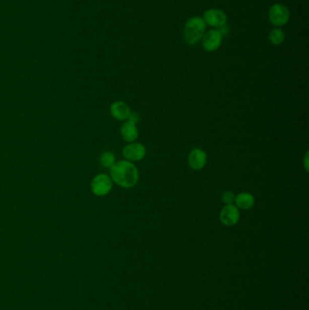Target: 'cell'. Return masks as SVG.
<instances>
[{
    "label": "cell",
    "instance_id": "9c48e42d",
    "mask_svg": "<svg viewBox=\"0 0 309 310\" xmlns=\"http://www.w3.org/2000/svg\"><path fill=\"white\" fill-rule=\"evenodd\" d=\"M207 153L203 150L200 148H195L191 150V153L188 156L189 165L193 171H200L202 170L207 163Z\"/></svg>",
    "mask_w": 309,
    "mask_h": 310
},
{
    "label": "cell",
    "instance_id": "7c38bea8",
    "mask_svg": "<svg viewBox=\"0 0 309 310\" xmlns=\"http://www.w3.org/2000/svg\"><path fill=\"white\" fill-rule=\"evenodd\" d=\"M235 205L238 209L241 210H250L252 207L254 206L255 198L254 196L250 193L243 192L241 194H238L235 197Z\"/></svg>",
    "mask_w": 309,
    "mask_h": 310
},
{
    "label": "cell",
    "instance_id": "277c9868",
    "mask_svg": "<svg viewBox=\"0 0 309 310\" xmlns=\"http://www.w3.org/2000/svg\"><path fill=\"white\" fill-rule=\"evenodd\" d=\"M289 10L284 5L274 4L269 9L268 18L274 26L281 27L286 25L289 20Z\"/></svg>",
    "mask_w": 309,
    "mask_h": 310
},
{
    "label": "cell",
    "instance_id": "2e32d148",
    "mask_svg": "<svg viewBox=\"0 0 309 310\" xmlns=\"http://www.w3.org/2000/svg\"><path fill=\"white\" fill-rule=\"evenodd\" d=\"M128 121H132L133 123L137 125L139 121H141V116L140 114L136 112H131L130 116L128 118Z\"/></svg>",
    "mask_w": 309,
    "mask_h": 310
},
{
    "label": "cell",
    "instance_id": "8fae6325",
    "mask_svg": "<svg viewBox=\"0 0 309 310\" xmlns=\"http://www.w3.org/2000/svg\"><path fill=\"white\" fill-rule=\"evenodd\" d=\"M120 133H121L122 138L128 144L135 142L139 136V131H138L136 125L128 120L124 121L123 126H121Z\"/></svg>",
    "mask_w": 309,
    "mask_h": 310
},
{
    "label": "cell",
    "instance_id": "ac0fdd59",
    "mask_svg": "<svg viewBox=\"0 0 309 310\" xmlns=\"http://www.w3.org/2000/svg\"><path fill=\"white\" fill-rule=\"evenodd\" d=\"M304 166L305 171H308V152H306L304 154Z\"/></svg>",
    "mask_w": 309,
    "mask_h": 310
},
{
    "label": "cell",
    "instance_id": "e0dca14e",
    "mask_svg": "<svg viewBox=\"0 0 309 310\" xmlns=\"http://www.w3.org/2000/svg\"><path fill=\"white\" fill-rule=\"evenodd\" d=\"M217 29H218L222 36H227V34L229 33V27H227V25H224L222 27L217 28Z\"/></svg>",
    "mask_w": 309,
    "mask_h": 310
},
{
    "label": "cell",
    "instance_id": "9a60e30c",
    "mask_svg": "<svg viewBox=\"0 0 309 310\" xmlns=\"http://www.w3.org/2000/svg\"><path fill=\"white\" fill-rule=\"evenodd\" d=\"M235 197H236V195L234 193H232L230 191H226V192L223 193L221 201L225 203V205L233 204L235 202Z\"/></svg>",
    "mask_w": 309,
    "mask_h": 310
},
{
    "label": "cell",
    "instance_id": "5b68a950",
    "mask_svg": "<svg viewBox=\"0 0 309 310\" xmlns=\"http://www.w3.org/2000/svg\"><path fill=\"white\" fill-rule=\"evenodd\" d=\"M123 155L129 162H139L145 158V146L141 143H129L123 147Z\"/></svg>",
    "mask_w": 309,
    "mask_h": 310
},
{
    "label": "cell",
    "instance_id": "ba28073f",
    "mask_svg": "<svg viewBox=\"0 0 309 310\" xmlns=\"http://www.w3.org/2000/svg\"><path fill=\"white\" fill-rule=\"evenodd\" d=\"M205 24L209 27L219 28L227 23V16L222 10L218 9H208L203 15Z\"/></svg>",
    "mask_w": 309,
    "mask_h": 310
},
{
    "label": "cell",
    "instance_id": "8992f818",
    "mask_svg": "<svg viewBox=\"0 0 309 310\" xmlns=\"http://www.w3.org/2000/svg\"><path fill=\"white\" fill-rule=\"evenodd\" d=\"M241 218L240 209L234 204L225 205L219 212V220L222 224L227 227H232L236 225Z\"/></svg>",
    "mask_w": 309,
    "mask_h": 310
},
{
    "label": "cell",
    "instance_id": "4fadbf2b",
    "mask_svg": "<svg viewBox=\"0 0 309 310\" xmlns=\"http://www.w3.org/2000/svg\"><path fill=\"white\" fill-rule=\"evenodd\" d=\"M268 39L274 45H281L285 40V33L280 28H274L268 34Z\"/></svg>",
    "mask_w": 309,
    "mask_h": 310
},
{
    "label": "cell",
    "instance_id": "3957f363",
    "mask_svg": "<svg viewBox=\"0 0 309 310\" xmlns=\"http://www.w3.org/2000/svg\"><path fill=\"white\" fill-rule=\"evenodd\" d=\"M112 188H113V180L107 174L101 173L96 175L92 180V192L96 196L102 197L107 195L111 192Z\"/></svg>",
    "mask_w": 309,
    "mask_h": 310
},
{
    "label": "cell",
    "instance_id": "52a82bcc",
    "mask_svg": "<svg viewBox=\"0 0 309 310\" xmlns=\"http://www.w3.org/2000/svg\"><path fill=\"white\" fill-rule=\"evenodd\" d=\"M223 36L218 29H211L204 34L201 38V43L205 51L215 52L220 47Z\"/></svg>",
    "mask_w": 309,
    "mask_h": 310
},
{
    "label": "cell",
    "instance_id": "30bf717a",
    "mask_svg": "<svg viewBox=\"0 0 309 310\" xmlns=\"http://www.w3.org/2000/svg\"><path fill=\"white\" fill-rule=\"evenodd\" d=\"M131 112V108L123 101H116L110 106V112L112 116L118 121H127Z\"/></svg>",
    "mask_w": 309,
    "mask_h": 310
},
{
    "label": "cell",
    "instance_id": "6da1fadb",
    "mask_svg": "<svg viewBox=\"0 0 309 310\" xmlns=\"http://www.w3.org/2000/svg\"><path fill=\"white\" fill-rule=\"evenodd\" d=\"M111 179L116 184L130 189L134 187L139 181V171L137 167L127 160L114 162L110 168Z\"/></svg>",
    "mask_w": 309,
    "mask_h": 310
},
{
    "label": "cell",
    "instance_id": "5bb4252c",
    "mask_svg": "<svg viewBox=\"0 0 309 310\" xmlns=\"http://www.w3.org/2000/svg\"><path fill=\"white\" fill-rule=\"evenodd\" d=\"M101 164L105 168H111L115 162V156L111 152H105L102 153L100 157Z\"/></svg>",
    "mask_w": 309,
    "mask_h": 310
},
{
    "label": "cell",
    "instance_id": "7a4b0ae2",
    "mask_svg": "<svg viewBox=\"0 0 309 310\" xmlns=\"http://www.w3.org/2000/svg\"><path fill=\"white\" fill-rule=\"evenodd\" d=\"M206 24L203 18L200 17H193L190 18L184 27L183 36L187 44L190 45H195L201 40L202 36H204L206 30Z\"/></svg>",
    "mask_w": 309,
    "mask_h": 310
}]
</instances>
